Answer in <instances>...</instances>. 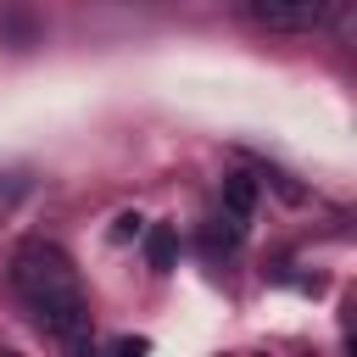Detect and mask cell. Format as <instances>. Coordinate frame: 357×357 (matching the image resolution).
Here are the masks:
<instances>
[{
  "label": "cell",
  "instance_id": "cell-3",
  "mask_svg": "<svg viewBox=\"0 0 357 357\" xmlns=\"http://www.w3.org/2000/svg\"><path fill=\"white\" fill-rule=\"evenodd\" d=\"M39 11L28 0H0V45L6 50H33L39 45Z\"/></svg>",
  "mask_w": 357,
  "mask_h": 357
},
{
  "label": "cell",
  "instance_id": "cell-2",
  "mask_svg": "<svg viewBox=\"0 0 357 357\" xmlns=\"http://www.w3.org/2000/svg\"><path fill=\"white\" fill-rule=\"evenodd\" d=\"M335 0H251V22L268 33H318Z\"/></svg>",
  "mask_w": 357,
  "mask_h": 357
},
{
  "label": "cell",
  "instance_id": "cell-1",
  "mask_svg": "<svg viewBox=\"0 0 357 357\" xmlns=\"http://www.w3.org/2000/svg\"><path fill=\"white\" fill-rule=\"evenodd\" d=\"M11 290H17V301L28 307V318L50 340H61L67 351L89 346V296L78 284L73 257L56 240H22L17 245V257H11Z\"/></svg>",
  "mask_w": 357,
  "mask_h": 357
},
{
  "label": "cell",
  "instance_id": "cell-4",
  "mask_svg": "<svg viewBox=\"0 0 357 357\" xmlns=\"http://www.w3.org/2000/svg\"><path fill=\"white\" fill-rule=\"evenodd\" d=\"M240 245H245V218H234L229 206H218V212L206 218V251H212V257H218V251L234 257Z\"/></svg>",
  "mask_w": 357,
  "mask_h": 357
},
{
  "label": "cell",
  "instance_id": "cell-8",
  "mask_svg": "<svg viewBox=\"0 0 357 357\" xmlns=\"http://www.w3.org/2000/svg\"><path fill=\"white\" fill-rule=\"evenodd\" d=\"M139 229H145L139 212H117V218H112V240H117V245H123V240H139Z\"/></svg>",
  "mask_w": 357,
  "mask_h": 357
},
{
  "label": "cell",
  "instance_id": "cell-5",
  "mask_svg": "<svg viewBox=\"0 0 357 357\" xmlns=\"http://www.w3.org/2000/svg\"><path fill=\"white\" fill-rule=\"evenodd\" d=\"M257 195H262L257 173H229V178H223V195H218V206H229L234 218H245V223H251V212H257Z\"/></svg>",
  "mask_w": 357,
  "mask_h": 357
},
{
  "label": "cell",
  "instance_id": "cell-6",
  "mask_svg": "<svg viewBox=\"0 0 357 357\" xmlns=\"http://www.w3.org/2000/svg\"><path fill=\"white\" fill-rule=\"evenodd\" d=\"M145 234V262L156 268V273H173V262H178V229L173 223H151V229H139Z\"/></svg>",
  "mask_w": 357,
  "mask_h": 357
},
{
  "label": "cell",
  "instance_id": "cell-7",
  "mask_svg": "<svg viewBox=\"0 0 357 357\" xmlns=\"http://www.w3.org/2000/svg\"><path fill=\"white\" fill-rule=\"evenodd\" d=\"M28 190H33V178H28V173H0V218H6Z\"/></svg>",
  "mask_w": 357,
  "mask_h": 357
}]
</instances>
